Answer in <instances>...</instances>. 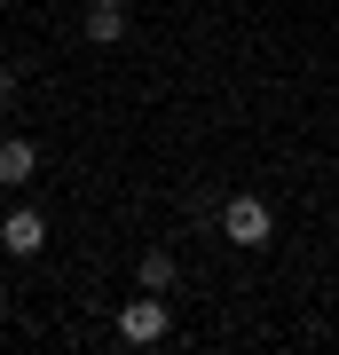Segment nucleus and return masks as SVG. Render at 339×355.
<instances>
[{"label": "nucleus", "mask_w": 339, "mask_h": 355, "mask_svg": "<svg viewBox=\"0 0 339 355\" xmlns=\"http://www.w3.org/2000/svg\"><path fill=\"white\" fill-rule=\"evenodd\" d=\"M221 237L237 245V253H261L268 237H277V214H268V198H252V190H237L221 205Z\"/></svg>", "instance_id": "f257e3e1"}, {"label": "nucleus", "mask_w": 339, "mask_h": 355, "mask_svg": "<svg viewBox=\"0 0 339 355\" xmlns=\"http://www.w3.org/2000/svg\"><path fill=\"white\" fill-rule=\"evenodd\" d=\"M166 324H174V316H166V292H142V300L119 308V340H134V347H158Z\"/></svg>", "instance_id": "f03ea898"}, {"label": "nucleus", "mask_w": 339, "mask_h": 355, "mask_svg": "<svg viewBox=\"0 0 339 355\" xmlns=\"http://www.w3.org/2000/svg\"><path fill=\"white\" fill-rule=\"evenodd\" d=\"M0 253H16V261H32V253H48V221H40L32 205H16V214L0 221Z\"/></svg>", "instance_id": "7ed1b4c3"}, {"label": "nucleus", "mask_w": 339, "mask_h": 355, "mask_svg": "<svg viewBox=\"0 0 339 355\" xmlns=\"http://www.w3.org/2000/svg\"><path fill=\"white\" fill-rule=\"evenodd\" d=\"M79 32H87V48H119L126 40V0H87Z\"/></svg>", "instance_id": "20e7f679"}, {"label": "nucleus", "mask_w": 339, "mask_h": 355, "mask_svg": "<svg viewBox=\"0 0 339 355\" xmlns=\"http://www.w3.org/2000/svg\"><path fill=\"white\" fill-rule=\"evenodd\" d=\"M32 174H40V150L16 142V135H0V182H32Z\"/></svg>", "instance_id": "39448f33"}, {"label": "nucleus", "mask_w": 339, "mask_h": 355, "mask_svg": "<svg viewBox=\"0 0 339 355\" xmlns=\"http://www.w3.org/2000/svg\"><path fill=\"white\" fill-rule=\"evenodd\" d=\"M134 277H142V292H174V277H182V261L166 253V245H150V253H142V268H134Z\"/></svg>", "instance_id": "423d86ee"}]
</instances>
